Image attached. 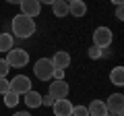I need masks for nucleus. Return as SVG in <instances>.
<instances>
[{
  "label": "nucleus",
  "instance_id": "obj_3",
  "mask_svg": "<svg viewBox=\"0 0 124 116\" xmlns=\"http://www.w3.org/2000/svg\"><path fill=\"white\" fill-rule=\"evenodd\" d=\"M54 64H52V58H39V60H35V64H33V73H35V77L39 81H50L54 75Z\"/></svg>",
  "mask_w": 124,
  "mask_h": 116
},
{
  "label": "nucleus",
  "instance_id": "obj_6",
  "mask_svg": "<svg viewBox=\"0 0 124 116\" xmlns=\"http://www.w3.org/2000/svg\"><path fill=\"white\" fill-rule=\"evenodd\" d=\"M68 91H70V87H68V83L64 79L62 81L54 79L52 83H50V95H52L54 99H64L68 95Z\"/></svg>",
  "mask_w": 124,
  "mask_h": 116
},
{
  "label": "nucleus",
  "instance_id": "obj_11",
  "mask_svg": "<svg viewBox=\"0 0 124 116\" xmlns=\"http://www.w3.org/2000/svg\"><path fill=\"white\" fill-rule=\"evenodd\" d=\"M23 102H25V106L29 108V110H33V108H39L41 106V93L39 91H27L25 95H23Z\"/></svg>",
  "mask_w": 124,
  "mask_h": 116
},
{
  "label": "nucleus",
  "instance_id": "obj_19",
  "mask_svg": "<svg viewBox=\"0 0 124 116\" xmlns=\"http://www.w3.org/2000/svg\"><path fill=\"white\" fill-rule=\"evenodd\" d=\"M8 89H10V81L6 79V77H0V93L4 95Z\"/></svg>",
  "mask_w": 124,
  "mask_h": 116
},
{
  "label": "nucleus",
  "instance_id": "obj_24",
  "mask_svg": "<svg viewBox=\"0 0 124 116\" xmlns=\"http://www.w3.org/2000/svg\"><path fill=\"white\" fill-rule=\"evenodd\" d=\"M116 19H118V21H122V19H124V8H122V4L116 8Z\"/></svg>",
  "mask_w": 124,
  "mask_h": 116
},
{
  "label": "nucleus",
  "instance_id": "obj_26",
  "mask_svg": "<svg viewBox=\"0 0 124 116\" xmlns=\"http://www.w3.org/2000/svg\"><path fill=\"white\" fill-rule=\"evenodd\" d=\"M13 116H31L29 112H17V114H13Z\"/></svg>",
  "mask_w": 124,
  "mask_h": 116
},
{
  "label": "nucleus",
  "instance_id": "obj_30",
  "mask_svg": "<svg viewBox=\"0 0 124 116\" xmlns=\"http://www.w3.org/2000/svg\"><path fill=\"white\" fill-rule=\"evenodd\" d=\"M64 2H72V0H64Z\"/></svg>",
  "mask_w": 124,
  "mask_h": 116
},
{
  "label": "nucleus",
  "instance_id": "obj_15",
  "mask_svg": "<svg viewBox=\"0 0 124 116\" xmlns=\"http://www.w3.org/2000/svg\"><path fill=\"white\" fill-rule=\"evenodd\" d=\"M110 81L116 87H122L124 85V66H114L110 73Z\"/></svg>",
  "mask_w": 124,
  "mask_h": 116
},
{
  "label": "nucleus",
  "instance_id": "obj_21",
  "mask_svg": "<svg viewBox=\"0 0 124 116\" xmlns=\"http://www.w3.org/2000/svg\"><path fill=\"white\" fill-rule=\"evenodd\" d=\"M89 58H93V60L101 58V48H95V46H91V48H89Z\"/></svg>",
  "mask_w": 124,
  "mask_h": 116
},
{
  "label": "nucleus",
  "instance_id": "obj_4",
  "mask_svg": "<svg viewBox=\"0 0 124 116\" xmlns=\"http://www.w3.org/2000/svg\"><path fill=\"white\" fill-rule=\"evenodd\" d=\"M112 40H114V33H112V29H108V27H97L95 31H93V46L95 48H110L112 46Z\"/></svg>",
  "mask_w": 124,
  "mask_h": 116
},
{
  "label": "nucleus",
  "instance_id": "obj_17",
  "mask_svg": "<svg viewBox=\"0 0 124 116\" xmlns=\"http://www.w3.org/2000/svg\"><path fill=\"white\" fill-rule=\"evenodd\" d=\"M17 104H19V95L15 93V91L8 89V91L4 93V106H6V108H15Z\"/></svg>",
  "mask_w": 124,
  "mask_h": 116
},
{
  "label": "nucleus",
  "instance_id": "obj_28",
  "mask_svg": "<svg viewBox=\"0 0 124 116\" xmlns=\"http://www.w3.org/2000/svg\"><path fill=\"white\" fill-rule=\"evenodd\" d=\"M6 2H10V4H21V0H6Z\"/></svg>",
  "mask_w": 124,
  "mask_h": 116
},
{
  "label": "nucleus",
  "instance_id": "obj_10",
  "mask_svg": "<svg viewBox=\"0 0 124 116\" xmlns=\"http://www.w3.org/2000/svg\"><path fill=\"white\" fill-rule=\"evenodd\" d=\"M52 64L56 68H64V71H66V66H70V54L64 52V50H58V52L54 54V58H52Z\"/></svg>",
  "mask_w": 124,
  "mask_h": 116
},
{
  "label": "nucleus",
  "instance_id": "obj_1",
  "mask_svg": "<svg viewBox=\"0 0 124 116\" xmlns=\"http://www.w3.org/2000/svg\"><path fill=\"white\" fill-rule=\"evenodd\" d=\"M35 21L31 17H25L23 13L15 15L13 17V33L17 37H21V40H27V37H31L33 33H35Z\"/></svg>",
  "mask_w": 124,
  "mask_h": 116
},
{
  "label": "nucleus",
  "instance_id": "obj_5",
  "mask_svg": "<svg viewBox=\"0 0 124 116\" xmlns=\"http://www.w3.org/2000/svg\"><path fill=\"white\" fill-rule=\"evenodd\" d=\"M10 91H15L17 95H25L27 91H31V79L25 75H17L10 81Z\"/></svg>",
  "mask_w": 124,
  "mask_h": 116
},
{
  "label": "nucleus",
  "instance_id": "obj_8",
  "mask_svg": "<svg viewBox=\"0 0 124 116\" xmlns=\"http://www.w3.org/2000/svg\"><path fill=\"white\" fill-rule=\"evenodd\" d=\"M21 13L25 15V17H37L39 15V10H41V4L37 2V0H21Z\"/></svg>",
  "mask_w": 124,
  "mask_h": 116
},
{
  "label": "nucleus",
  "instance_id": "obj_7",
  "mask_svg": "<svg viewBox=\"0 0 124 116\" xmlns=\"http://www.w3.org/2000/svg\"><path fill=\"white\" fill-rule=\"evenodd\" d=\"M108 112H114V114H124V95L122 93H112L106 102Z\"/></svg>",
  "mask_w": 124,
  "mask_h": 116
},
{
  "label": "nucleus",
  "instance_id": "obj_23",
  "mask_svg": "<svg viewBox=\"0 0 124 116\" xmlns=\"http://www.w3.org/2000/svg\"><path fill=\"white\" fill-rule=\"evenodd\" d=\"M52 79L62 81V79H64V68H54V75H52Z\"/></svg>",
  "mask_w": 124,
  "mask_h": 116
},
{
  "label": "nucleus",
  "instance_id": "obj_14",
  "mask_svg": "<svg viewBox=\"0 0 124 116\" xmlns=\"http://www.w3.org/2000/svg\"><path fill=\"white\" fill-rule=\"evenodd\" d=\"M52 13H54V17H58V19L66 17L68 15V2H64V0H54L52 2Z\"/></svg>",
  "mask_w": 124,
  "mask_h": 116
},
{
  "label": "nucleus",
  "instance_id": "obj_18",
  "mask_svg": "<svg viewBox=\"0 0 124 116\" xmlns=\"http://www.w3.org/2000/svg\"><path fill=\"white\" fill-rule=\"evenodd\" d=\"M70 116H89L87 106H72V114Z\"/></svg>",
  "mask_w": 124,
  "mask_h": 116
},
{
  "label": "nucleus",
  "instance_id": "obj_13",
  "mask_svg": "<svg viewBox=\"0 0 124 116\" xmlns=\"http://www.w3.org/2000/svg\"><path fill=\"white\" fill-rule=\"evenodd\" d=\"M87 112H89V116H106L108 114L106 102H101V99H93V102L87 106Z\"/></svg>",
  "mask_w": 124,
  "mask_h": 116
},
{
  "label": "nucleus",
  "instance_id": "obj_27",
  "mask_svg": "<svg viewBox=\"0 0 124 116\" xmlns=\"http://www.w3.org/2000/svg\"><path fill=\"white\" fill-rule=\"evenodd\" d=\"M122 2H124V0H112V4H116V6H120Z\"/></svg>",
  "mask_w": 124,
  "mask_h": 116
},
{
  "label": "nucleus",
  "instance_id": "obj_2",
  "mask_svg": "<svg viewBox=\"0 0 124 116\" xmlns=\"http://www.w3.org/2000/svg\"><path fill=\"white\" fill-rule=\"evenodd\" d=\"M6 62H8V66L13 68H23L29 64V52L23 48H13L6 52V58H4Z\"/></svg>",
  "mask_w": 124,
  "mask_h": 116
},
{
  "label": "nucleus",
  "instance_id": "obj_12",
  "mask_svg": "<svg viewBox=\"0 0 124 116\" xmlns=\"http://www.w3.org/2000/svg\"><path fill=\"white\" fill-rule=\"evenodd\" d=\"M68 15H72V17H85L87 15V4H85L83 0H72V2H68Z\"/></svg>",
  "mask_w": 124,
  "mask_h": 116
},
{
  "label": "nucleus",
  "instance_id": "obj_9",
  "mask_svg": "<svg viewBox=\"0 0 124 116\" xmlns=\"http://www.w3.org/2000/svg\"><path fill=\"white\" fill-rule=\"evenodd\" d=\"M52 108H54V116H70L72 114V104L68 102L66 98L64 99H56Z\"/></svg>",
  "mask_w": 124,
  "mask_h": 116
},
{
  "label": "nucleus",
  "instance_id": "obj_22",
  "mask_svg": "<svg viewBox=\"0 0 124 116\" xmlns=\"http://www.w3.org/2000/svg\"><path fill=\"white\" fill-rule=\"evenodd\" d=\"M54 102H56V99L52 98V95H41V106H54Z\"/></svg>",
  "mask_w": 124,
  "mask_h": 116
},
{
  "label": "nucleus",
  "instance_id": "obj_29",
  "mask_svg": "<svg viewBox=\"0 0 124 116\" xmlns=\"http://www.w3.org/2000/svg\"><path fill=\"white\" fill-rule=\"evenodd\" d=\"M106 116H124V114H114V112H108Z\"/></svg>",
  "mask_w": 124,
  "mask_h": 116
},
{
  "label": "nucleus",
  "instance_id": "obj_16",
  "mask_svg": "<svg viewBox=\"0 0 124 116\" xmlns=\"http://www.w3.org/2000/svg\"><path fill=\"white\" fill-rule=\"evenodd\" d=\"M15 44H13V35L10 33H0V52H8L13 50Z\"/></svg>",
  "mask_w": 124,
  "mask_h": 116
},
{
  "label": "nucleus",
  "instance_id": "obj_25",
  "mask_svg": "<svg viewBox=\"0 0 124 116\" xmlns=\"http://www.w3.org/2000/svg\"><path fill=\"white\" fill-rule=\"evenodd\" d=\"M37 2H39V4H52L54 0H37Z\"/></svg>",
  "mask_w": 124,
  "mask_h": 116
},
{
  "label": "nucleus",
  "instance_id": "obj_20",
  "mask_svg": "<svg viewBox=\"0 0 124 116\" xmlns=\"http://www.w3.org/2000/svg\"><path fill=\"white\" fill-rule=\"evenodd\" d=\"M8 71H10L8 62H6L4 58H0V77H6V75H8Z\"/></svg>",
  "mask_w": 124,
  "mask_h": 116
}]
</instances>
